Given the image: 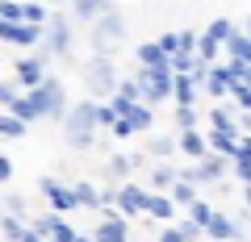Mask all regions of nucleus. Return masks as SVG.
<instances>
[{"label":"nucleus","mask_w":251,"mask_h":242,"mask_svg":"<svg viewBox=\"0 0 251 242\" xmlns=\"http://www.w3.org/2000/svg\"><path fill=\"white\" fill-rule=\"evenodd\" d=\"M197 96H201V84L193 80V75H176V80H172V100H176V109H197Z\"/></svg>","instance_id":"obj_5"},{"label":"nucleus","mask_w":251,"mask_h":242,"mask_svg":"<svg viewBox=\"0 0 251 242\" xmlns=\"http://www.w3.org/2000/svg\"><path fill=\"white\" fill-rule=\"evenodd\" d=\"M176 151L180 154H184V159H193V163H197V159H205V134H201V130H188V134H180L176 138Z\"/></svg>","instance_id":"obj_6"},{"label":"nucleus","mask_w":251,"mask_h":242,"mask_svg":"<svg viewBox=\"0 0 251 242\" xmlns=\"http://www.w3.org/2000/svg\"><path fill=\"white\" fill-rule=\"evenodd\" d=\"M172 80H176L172 67H143V71H138V84H134V88L147 96V109L172 100Z\"/></svg>","instance_id":"obj_1"},{"label":"nucleus","mask_w":251,"mask_h":242,"mask_svg":"<svg viewBox=\"0 0 251 242\" xmlns=\"http://www.w3.org/2000/svg\"><path fill=\"white\" fill-rule=\"evenodd\" d=\"M234 159H247V163H251V138H247V134H239V146H234Z\"/></svg>","instance_id":"obj_18"},{"label":"nucleus","mask_w":251,"mask_h":242,"mask_svg":"<svg viewBox=\"0 0 251 242\" xmlns=\"http://www.w3.org/2000/svg\"><path fill=\"white\" fill-rule=\"evenodd\" d=\"M180 179V171L172 167V163H159V167L151 171V184H155V192H172V184Z\"/></svg>","instance_id":"obj_8"},{"label":"nucleus","mask_w":251,"mask_h":242,"mask_svg":"<svg viewBox=\"0 0 251 242\" xmlns=\"http://www.w3.org/2000/svg\"><path fill=\"white\" fill-rule=\"evenodd\" d=\"M138 59H143V67H168V54H163V50H159L155 42L138 46Z\"/></svg>","instance_id":"obj_12"},{"label":"nucleus","mask_w":251,"mask_h":242,"mask_svg":"<svg viewBox=\"0 0 251 242\" xmlns=\"http://www.w3.org/2000/svg\"><path fill=\"white\" fill-rule=\"evenodd\" d=\"M159 242H184V234H180V225H168V230L159 234Z\"/></svg>","instance_id":"obj_19"},{"label":"nucleus","mask_w":251,"mask_h":242,"mask_svg":"<svg viewBox=\"0 0 251 242\" xmlns=\"http://www.w3.org/2000/svg\"><path fill=\"white\" fill-rule=\"evenodd\" d=\"M147 213H151L155 221H172V217H176V205H172L168 197H151L147 200Z\"/></svg>","instance_id":"obj_10"},{"label":"nucleus","mask_w":251,"mask_h":242,"mask_svg":"<svg viewBox=\"0 0 251 242\" xmlns=\"http://www.w3.org/2000/svg\"><path fill=\"white\" fill-rule=\"evenodd\" d=\"M176 130H180V134L201 130V113H197V109H176Z\"/></svg>","instance_id":"obj_15"},{"label":"nucleus","mask_w":251,"mask_h":242,"mask_svg":"<svg viewBox=\"0 0 251 242\" xmlns=\"http://www.w3.org/2000/svg\"><path fill=\"white\" fill-rule=\"evenodd\" d=\"M201 234H205L209 242H243V238H247V230H239V221H234L230 213H218V209H214V217L205 221Z\"/></svg>","instance_id":"obj_2"},{"label":"nucleus","mask_w":251,"mask_h":242,"mask_svg":"<svg viewBox=\"0 0 251 242\" xmlns=\"http://www.w3.org/2000/svg\"><path fill=\"white\" fill-rule=\"evenodd\" d=\"M209 217H214V209H209L205 200H193V205H188V225H193V230H205Z\"/></svg>","instance_id":"obj_11"},{"label":"nucleus","mask_w":251,"mask_h":242,"mask_svg":"<svg viewBox=\"0 0 251 242\" xmlns=\"http://www.w3.org/2000/svg\"><path fill=\"white\" fill-rule=\"evenodd\" d=\"M100 238H105V242H126V225L122 221H109L105 230H100Z\"/></svg>","instance_id":"obj_16"},{"label":"nucleus","mask_w":251,"mask_h":242,"mask_svg":"<svg viewBox=\"0 0 251 242\" xmlns=\"http://www.w3.org/2000/svg\"><path fill=\"white\" fill-rule=\"evenodd\" d=\"M147 200H151V197H147L143 188H126V192H122V209H126V213H138V209H147Z\"/></svg>","instance_id":"obj_13"},{"label":"nucleus","mask_w":251,"mask_h":242,"mask_svg":"<svg viewBox=\"0 0 251 242\" xmlns=\"http://www.w3.org/2000/svg\"><path fill=\"white\" fill-rule=\"evenodd\" d=\"M234 34H239V25H234L230 17H218V21H209V25H205V38H209L214 46H226Z\"/></svg>","instance_id":"obj_7"},{"label":"nucleus","mask_w":251,"mask_h":242,"mask_svg":"<svg viewBox=\"0 0 251 242\" xmlns=\"http://www.w3.org/2000/svg\"><path fill=\"white\" fill-rule=\"evenodd\" d=\"M168 200H172V205H184V209H188L193 200H201V192L193 188V184H184V179H176V184H172V197H168Z\"/></svg>","instance_id":"obj_9"},{"label":"nucleus","mask_w":251,"mask_h":242,"mask_svg":"<svg viewBox=\"0 0 251 242\" xmlns=\"http://www.w3.org/2000/svg\"><path fill=\"white\" fill-rule=\"evenodd\" d=\"M243 34H247V38H251V21H247V25H243Z\"/></svg>","instance_id":"obj_22"},{"label":"nucleus","mask_w":251,"mask_h":242,"mask_svg":"<svg viewBox=\"0 0 251 242\" xmlns=\"http://www.w3.org/2000/svg\"><path fill=\"white\" fill-rule=\"evenodd\" d=\"M201 92L214 100H226L230 96V71H226V63H214L205 75H201Z\"/></svg>","instance_id":"obj_4"},{"label":"nucleus","mask_w":251,"mask_h":242,"mask_svg":"<svg viewBox=\"0 0 251 242\" xmlns=\"http://www.w3.org/2000/svg\"><path fill=\"white\" fill-rule=\"evenodd\" d=\"M92 84H97V88H109V84H113V67H97V71H92Z\"/></svg>","instance_id":"obj_17"},{"label":"nucleus","mask_w":251,"mask_h":242,"mask_svg":"<svg viewBox=\"0 0 251 242\" xmlns=\"http://www.w3.org/2000/svg\"><path fill=\"white\" fill-rule=\"evenodd\" d=\"M209 130H218V134H239V109L230 105V100H218L214 109L205 113Z\"/></svg>","instance_id":"obj_3"},{"label":"nucleus","mask_w":251,"mask_h":242,"mask_svg":"<svg viewBox=\"0 0 251 242\" xmlns=\"http://www.w3.org/2000/svg\"><path fill=\"white\" fill-rule=\"evenodd\" d=\"M243 213H251V188H243Z\"/></svg>","instance_id":"obj_21"},{"label":"nucleus","mask_w":251,"mask_h":242,"mask_svg":"<svg viewBox=\"0 0 251 242\" xmlns=\"http://www.w3.org/2000/svg\"><path fill=\"white\" fill-rule=\"evenodd\" d=\"M147 146H151L155 159H172V151H176V138H172V134H155Z\"/></svg>","instance_id":"obj_14"},{"label":"nucleus","mask_w":251,"mask_h":242,"mask_svg":"<svg viewBox=\"0 0 251 242\" xmlns=\"http://www.w3.org/2000/svg\"><path fill=\"white\" fill-rule=\"evenodd\" d=\"M239 134L251 138V109H247V113H239Z\"/></svg>","instance_id":"obj_20"}]
</instances>
